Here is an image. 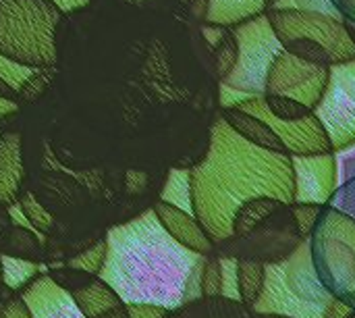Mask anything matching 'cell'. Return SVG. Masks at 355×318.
<instances>
[{
    "mask_svg": "<svg viewBox=\"0 0 355 318\" xmlns=\"http://www.w3.org/2000/svg\"><path fill=\"white\" fill-rule=\"evenodd\" d=\"M287 202L272 198V196H258L248 202H243L235 217H233V227H231V237L233 240H243L248 237L256 227L266 223L275 212H279Z\"/></svg>",
    "mask_w": 355,
    "mask_h": 318,
    "instance_id": "obj_17",
    "label": "cell"
},
{
    "mask_svg": "<svg viewBox=\"0 0 355 318\" xmlns=\"http://www.w3.org/2000/svg\"><path fill=\"white\" fill-rule=\"evenodd\" d=\"M52 277H54L64 290H69V292H75V290L87 285V283L94 279V275L83 273V271H79V269H73V267H69V265H67V271H54Z\"/></svg>",
    "mask_w": 355,
    "mask_h": 318,
    "instance_id": "obj_34",
    "label": "cell"
},
{
    "mask_svg": "<svg viewBox=\"0 0 355 318\" xmlns=\"http://www.w3.org/2000/svg\"><path fill=\"white\" fill-rule=\"evenodd\" d=\"M131 318H166L171 312L168 308L156 306V304H127Z\"/></svg>",
    "mask_w": 355,
    "mask_h": 318,
    "instance_id": "obj_37",
    "label": "cell"
},
{
    "mask_svg": "<svg viewBox=\"0 0 355 318\" xmlns=\"http://www.w3.org/2000/svg\"><path fill=\"white\" fill-rule=\"evenodd\" d=\"M62 15L52 0H0V54L29 69L54 67Z\"/></svg>",
    "mask_w": 355,
    "mask_h": 318,
    "instance_id": "obj_4",
    "label": "cell"
},
{
    "mask_svg": "<svg viewBox=\"0 0 355 318\" xmlns=\"http://www.w3.org/2000/svg\"><path fill=\"white\" fill-rule=\"evenodd\" d=\"M210 50H212L214 73H216L218 81L223 83L233 73L237 58H239V42H237V35L233 33V29L229 27L227 33L218 40V44L212 46Z\"/></svg>",
    "mask_w": 355,
    "mask_h": 318,
    "instance_id": "obj_24",
    "label": "cell"
},
{
    "mask_svg": "<svg viewBox=\"0 0 355 318\" xmlns=\"http://www.w3.org/2000/svg\"><path fill=\"white\" fill-rule=\"evenodd\" d=\"M295 173V202L329 204L337 192L339 160L335 152L291 156Z\"/></svg>",
    "mask_w": 355,
    "mask_h": 318,
    "instance_id": "obj_12",
    "label": "cell"
},
{
    "mask_svg": "<svg viewBox=\"0 0 355 318\" xmlns=\"http://www.w3.org/2000/svg\"><path fill=\"white\" fill-rule=\"evenodd\" d=\"M62 12H71V10H79L89 6V0H52Z\"/></svg>",
    "mask_w": 355,
    "mask_h": 318,
    "instance_id": "obj_41",
    "label": "cell"
},
{
    "mask_svg": "<svg viewBox=\"0 0 355 318\" xmlns=\"http://www.w3.org/2000/svg\"><path fill=\"white\" fill-rule=\"evenodd\" d=\"M33 71H35V69L23 67V65H19V62H15V60L6 58L4 54H0V77H2L6 83H10L15 90H17Z\"/></svg>",
    "mask_w": 355,
    "mask_h": 318,
    "instance_id": "obj_32",
    "label": "cell"
},
{
    "mask_svg": "<svg viewBox=\"0 0 355 318\" xmlns=\"http://www.w3.org/2000/svg\"><path fill=\"white\" fill-rule=\"evenodd\" d=\"M177 2H179V4H181L183 8H189V4H191L193 0H177Z\"/></svg>",
    "mask_w": 355,
    "mask_h": 318,
    "instance_id": "obj_47",
    "label": "cell"
},
{
    "mask_svg": "<svg viewBox=\"0 0 355 318\" xmlns=\"http://www.w3.org/2000/svg\"><path fill=\"white\" fill-rule=\"evenodd\" d=\"M327 204H316V202H291L289 204V212H291V221L293 227L300 235V240L308 242L316 229L318 217L322 212Z\"/></svg>",
    "mask_w": 355,
    "mask_h": 318,
    "instance_id": "obj_25",
    "label": "cell"
},
{
    "mask_svg": "<svg viewBox=\"0 0 355 318\" xmlns=\"http://www.w3.org/2000/svg\"><path fill=\"white\" fill-rule=\"evenodd\" d=\"M173 318H252L250 308L243 306L241 300L214 296L193 300L177 310H173Z\"/></svg>",
    "mask_w": 355,
    "mask_h": 318,
    "instance_id": "obj_18",
    "label": "cell"
},
{
    "mask_svg": "<svg viewBox=\"0 0 355 318\" xmlns=\"http://www.w3.org/2000/svg\"><path fill=\"white\" fill-rule=\"evenodd\" d=\"M152 210L156 212L160 225L166 229V233L177 240L187 250H193L202 256L214 254V242L206 233V229L200 225L193 212H187L183 208H177L168 202L156 200L152 204Z\"/></svg>",
    "mask_w": 355,
    "mask_h": 318,
    "instance_id": "obj_14",
    "label": "cell"
},
{
    "mask_svg": "<svg viewBox=\"0 0 355 318\" xmlns=\"http://www.w3.org/2000/svg\"><path fill=\"white\" fill-rule=\"evenodd\" d=\"M333 294L322 285L310 254V242L281 262L266 265V283L252 312H277L297 318H322Z\"/></svg>",
    "mask_w": 355,
    "mask_h": 318,
    "instance_id": "obj_5",
    "label": "cell"
},
{
    "mask_svg": "<svg viewBox=\"0 0 355 318\" xmlns=\"http://www.w3.org/2000/svg\"><path fill=\"white\" fill-rule=\"evenodd\" d=\"M266 283V262L258 258H237V285L239 300L250 310L256 306Z\"/></svg>",
    "mask_w": 355,
    "mask_h": 318,
    "instance_id": "obj_21",
    "label": "cell"
},
{
    "mask_svg": "<svg viewBox=\"0 0 355 318\" xmlns=\"http://www.w3.org/2000/svg\"><path fill=\"white\" fill-rule=\"evenodd\" d=\"M106 252H108V244H106V237H104L96 246H92L89 250H85L79 256L71 258L69 260V267L79 269L83 273H89V275L98 277L100 271H102V267H104V262H106Z\"/></svg>",
    "mask_w": 355,
    "mask_h": 318,
    "instance_id": "obj_31",
    "label": "cell"
},
{
    "mask_svg": "<svg viewBox=\"0 0 355 318\" xmlns=\"http://www.w3.org/2000/svg\"><path fill=\"white\" fill-rule=\"evenodd\" d=\"M289 212V204H285L279 212H275L266 223L256 227L243 240H225L214 246L218 256L233 258H258L262 262H281L289 258L302 244Z\"/></svg>",
    "mask_w": 355,
    "mask_h": 318,
    "instance_id": "obj_9",
    "label": "cell"
},
{
    "mask_svg": "<svg viewBox=\"0 0 355 318\" xmlns=\"http://www.w3.org/2000/svg\"><path fill=\"white\" fill-rule=\"evenodd\" d=\"M40 252H42L40 240L31 233V229H25V227L15 225L12 231L6 237V250H4V254L31 260V258L40 256Z\"/></svg>",
    "mask_w": 355,
    "mask_h": 318,
    "instance_id": "obj_26",
    "label": "cell"
},
{
    "mask_svg": "<svg viewBox=\"0 0 355 318\" xmlns=\"http://www.w3.org/2000/svg\"><path fill=\"white\" fill-rule=\"evenodd\" d=\"M310 254L322 285L355 308V219L327 204L312 233Z\"/></svg>",
    "mask_w": 355,
    "mask_h": 318,
    "instance_id": "obj_6",
    "label": "cell"
},
{
    "mask_svg": "<svg viewBox=\"0 0 355 318\" xmlns=\"http://www.w3.org/2000/svg\"><path fill=\"white\" fill-rule=\"evenodd\" d=\"M264 102H266V108L270 110V115L281 119V121H300L312 112L310 106H306L304 102L289 98V96L264 94Z\"/></svg>",
    "mask_w": 355,
    "mask_h": 318,
    "instance_id": "obj_28",
    "label": "cell"
},
{
    "mask_svg": "<svg viewBox=\"0 0 355 318\" xmlns=\"http://www.w3.org/2000/svg\"><path fill=\"white\" fill-rule=\"evenodd\" d=\"M158 200L168 202V204H173L177 208H183L187 212H193L189 169H185V167H171L166 177H164V183H162Z\"/></svg>",
    "mask_w": 355,
    "mask_h": 318,
    "instance_id": "obj_22",
    "label": "cell"
},
{
    "mask_svg": "<svg viewBox=\"0 0 355 318\" xmlns=\"http://www.w3.org/2000/svg\"><path fill=\"white\" fill-rule=\"evenodd\" d=\"M266 17L283 50L318 65L355 60V44L343 17L320 10L270 8Z\"/></svg>",
    "mask_w": 355,
    "mask_h": 318,
    "instance_id": "obj_3",
    "label": "cell"
},
{
    "mask_svg": "<svg viewBox=\"0 0 355 318\" xmlns=\"http://www.w3.org/2000/svg\"><path fill=\"white\" fill-rule=\"evenodd\" d=\"M264 2H266V10H270V8H275V6H277V2H279V0H264Z\"/></svg>",
    "mask_w": 355,
    "mask_h": 318,
    "instance_id": "obj_46",
    "label": "cell"
},
{
    "mask_svg": "<svg viewBox=\"0 0 355 318\" xmlns=\"http://www.w3.org/2000/svg\"><path fill=\"white\" fill-rule=\"evenodd\" d=\"M6 292H12V290H10V287H8V285H6V283H4V281L0 279V298H2V296H4Z\"/></svg>",
    "mask_w": 355,
    "mask_h": 318,
    "instance_id": "obj_45",
    "label": "cell"
},
{
    "mask_svg": "<svg viewBox=\"0 0 355 318\" xmlns=\"http://www.w3.org/2000/svg\"><path fill=\"white\" fill-rule=\"evenodd\" d=\"M329 204L343 210V212H347L349 217L355 219V177L349 179L343 187H337V192H335V196H333V200Z\"/></svg>",
    "mask_w": 355,
    "mask_h": 318,
    "instance_id": "obj_35",
    "label": "cell"
},
{
    "mask_svg": "<svg viewBox=\"0 0 355 318\" xmlns=\"http://www.w3.org/2000/svg\"><path fill=\"white\" fill-rule=\"evenodd\" d=\"M2 260V281L12 290V292H21L25 285H29L37 275H40V267L33 260L27 258H17L10 254H0Z\"/></svg>",
    "mask_w": 355,
    "mask_h": 318,
    "instance_id": "obj_23",
    "label": "cell"
},
{
    "mask_svg": "<svg viewBox=\"0 0 355 318\" xmlns=\"http://www.w3.org/2000/svg\"><path fill=\"white\" fill-rule=\"evenodd\" d=\"M54 77V67H48V69H35L19 87H17V102L19 106L21 104H31L35 102L50 85Z\"/></svg>",
    "mask_w": 355,
    "mask_h": 318,
    "instance_id": "obj_29",
    "label": "cell"
},
{
    "mask_svg": "<svg viewBox=\"0 0 355 318\" xmlns=\"http://www.w3.org/2000/svg\"><path fill=\"white\" fill-rule=\"evenodd\" d=\"M314 115L324 125L333 152L355 146V60L333 65L329 85L314 106Z\"/></svg>",
    "mask_w": 355,
    "mask_h": 318,
    "instance_id": "obj_8",
    "label": "cell"
},
{
    "mask_svg": "<svg viewBox=\"0 0 355 318\" xmlns=\"http://www.w3.org/2000/svg\"><path fill=\"white\" fill-rule=\"evenodd\" d=\"M19 112V104L15 100H6V98H0V123L12 115Z\"/></svg>",
    "mask_w": 355,
    "mask_h": 318,
    "instance_id": "obj_42",
    "label": "cell"
},
{
    "mask_svg": "<svg viewBox=\"0 0 355 318\" xmlns=\"http://www.w3.org/2000/svg\"><path fill=\"white\" fill-rule=\"evenodd\" d=\"M260 15H266L264 0H210L208 23L233 27Z\"/></svg>",
    "mask_w": 355,
    "mask_h": 318,
    "instance_id": "obj_20",
    "label": "cell"
},
{
    "mask_svg": "<svg viewBox=\"0 0 355 318\" xmlns=\"http://www.w3.org/2000/svg\"><path fill=\"white\" fill-rule=\"evenodd\" d=\"M349 318H355V310H354V312H352V317H349Z\"/></svg>",
    "mask_w": 355,
    "mask_h": 318,
    "instance_id": "obj_49",
    "label": "cell"
},
{
    "mask_svg": "<svg viewBox=\"0 0 355 318\" xmlns=\"http://www.w3.org/2000/svg\"><path fill=\"white\" fill-rule=\"evenodd\" d=\"M237 108L254 112L262 121H266L268 127L285 144V150H287L289 156H312V154L333 152L331 137H329L324 125L320 123V119L314 115V110L308 117L300 119V121H281V119L272 117L270 110L266 108L264 94L248 96L241 104H237Z\"/></svg>",
    "mask_w": 355,
    "mask_h": 318,
    "instance_id": "obj_11",
    "label": "cell"
},
{
    "mask_svg": "<svg viewBox=\"0 0 355 318\" xmlns=\"http://www.w3.org/2000/svg\"><path fill=\"white\" fill-rule=\"evenodd\" d=\"M225 296V271L223 258L214 252L204 256L202 265V298Z\"/></svg>",
    "mask_w": 355,
    "mask_h": 318,
    "instance_id": "obj_27",
    "label": "cell"
},
{
    "mask_svg": "<svg viewBox=\"0 0 355 318\" xmlns=\"http://www.w3.org/2000/svg\"><path fill=\"white\" fill-rule=\"evenodd\" d=\"M98 318H131V317H129L127 304H121V306H116V308H112V310H108V312L100 315Z\"/></svg>",
    "mask_w": 355,
    "mask_h": 318,
    "instance_id": "obj_43",
    "label": "cell"
},
{
    "mask_svg": "<svg viewBox=\"0 0 355 318\" xmlns=\"http://www.w3.org/2000/svg\"><path fill=\"white\" fill-rule=\"evenodd\" d=\"M354 310V306H349L347 302H343L339 298H333V302L324 308V317L322 318H349Z\"/></svg>",
    "mask_w": 355,
    "mask_h": 318,
    "instance_id": "obj_39",
    "label": "cell"
},
{
    "mask_svg": "<svg viewBox=\"0 0 355 318\" xmlns=\"http://www.w3.org/2000/svg\"><path fill=\"white\" fill-rule=\"evenodd\" d=\"M231 29L239 42V58L233 73L223 83L245 94H264L270 65L283 52L268 17L260 15Z\"/></svg>",
    "mask_w": 355,
    "mask_h": 318,
    "instance_id": "obj_7",
    "label": "cell"
},
{
    "mask_svg": "<svg viewBox=\"0 0 355 318\" xmlns=\"http://www.w3.org/2000/svg\"><path fill=\"white\" fill-rule=\"evenodd\" d=\"M25 177L21 156V133L0 131V204L12 206L21 196Z\"/></svg>",
    "mask_w": 355,
    "mask_h": 318,
    "instance_id": "obj_15",
    "label": "cell"
},
{
    "mask_svg": "<svg viewBox=\"0 0 355 318\" xmlns=\"http://www.w3.org/2000/svg\"><path fill=\"white\" fill-rule=\"evenodd\" d=\"M31 318H85L73 294L64 290L52 275H37L21 290Z\"/></svg>",
    "mask_w": 355,
    "mask_h": 318,
    "instance_id": "obj_13",
    "label": "cell"
},
{
    "mask_svg": "<svg viewBox=\"0 0 355 318\" xmlns=\"http://www.w3.org/2000/svg\"><path fill=\"white\" fill-rule=\"evenodd\" d=\"M100 271L125 304H156L177 310L202 298L204 256L173 240L152 206L106 233Z\"/></svg>",
    "mask_w": 355,
    "mask_h": 318,
    "instance_id": "obj_2",
    "label": "cell"
},
{
    "mask_svg": "<svg viewBox=\"0 0 355 318\" xmlns=\"http://www.w3.org/2000/svg\"><path fill=\"white\" fill-rule=\"evenodd\" d=\"M0 279H2V260H0Z\"/></svg>",
    "mask_w": 355,
    "mask_h": 318,
    "instance_id": "obj_48",
    "label": "cell"
},
{
    "mask_svg": "<svg viewBox=\"0 0 355 318\" xmlns=\"http://www.w3.org/2000/svg\"><path fill=\"white\" fill-rule=\"evenodd\" d=\"M0 318H31V312L21 294H12L4 300V304L0 306Z\"/></svg>",
    "mask_w": 355,
    "mask_h": 318,
    "instance_id": "obj_36",
    "label": "cell"
},
{
    "mask_svg": "<svg viewBox=\"0 0 355 318\" xmlns=\"http://www.w3.org/2000/svg\"><path fill=\"white\" fill-rule=\"evenodd\" d=\"M331 2L339 8L345 21L355 23V0H331Z\"/></svg>",
    "mask_w": 355,
    "mask_h": 318,
    "instance_id": "obj_40",
    "label": "cell"
},
{
    "mask_svg": "<svg viewBox=\"0 0 355 318\" xmlns=\"http://www.w3.org/2000/svg\"><path fill=\"white\" fill-rule=\"evenodd\" d=\"M275 8H302V10H320L335 17H343L331 0H279Z\"/></svg>",
    "mask_w": 355,
    "mask_h": 318,
    "instance_id": "obj_33",
    "label": "cell"
},
{
    "mask_svg": "<svg viewBox=\"0 0 355 318\" xmlns=\"http://www.w3.org/2000/svg\"><path fill=\"white\" fill-rule=\"evenodd\" d=\"M17 204H19V208H21V212H23V217L37 229V231H50L52 227H54V219H52V215L37 202V198L31 194V192H21V196H19V200H17Z\"/></svg>",
    "mask_w": 355,
    "mask_h": 318,
    "instance_id": "obj_30",
    "label": "cell"
},
{
    "mask_svg": "<svg viewBox=\"0 0 355 318\" xmlns=\"http://www.w3.org/2000/svg\"><path fill=\"white\" fill-rule=\"evenodd\" d=\"M331 79V67L304 60L283 50L270 65L264 94L289 96L314 110Z\"/></svg>",
    "mask_w": 355,
    "mask_h": 318,
    "instance_id": "obj_10",
    "label": "cell"
},
{
    "mask_svg": "<svg viewBox=\"0 0 355 318\" xmlns=\"http://www.w3.org/2000/svg\"><path fill=\"white\" fill-rule=\"evenodd\" d=\"M71 294H73L77 306L81 308L85 318H98L100 315L125 304L119 298V294L100 277H94L87 285H83V287H79V290H75Z\"/></svg>",
    "mask_w": 355,
    "mask_h": 318,
    "instance_id": "obj_19",
    "label": "cell"
},
{
    "mask_svg": "<svg viewBox=\"0 0 355 318\" xmlns=\"http://www.w3.org/2000/svg\"><path fill=\"white\" fill-rule=\"evenodd\" d=\"M248 96H252V94H245V92H239L235 87H229V85L220 83V90H218L220 108H233V106L241 104Z\"/></svg>",
    "mask_w": 355,
    "mask_h": 318,
    "instance_id": "obj_38",
    "label": "cell"
},
{
    "mask_svg": "<svg viewBox=\"0 0 355 318\" xmlns=\"http://www.w3.org/2000/svg\"><path fill=\"white\" fill-rule=\"evenodd\" d=\"M252 318H297V317H289V315H277V312H252L250 310Z\"/></svg>",
    "mask_w": 355,
    "mask_h": 318,
    "instance_id": "obj_44",
    "label": "cell"
},
{
    "mask_svg": "<svg viewBox=\"0 0 355 318\" xmlns=\"http://www.w3.org/2000/svg\"><path fill=\"white\" fill-rule=\"evenodd\" d=\"M193 215L216 244L231 237L237 208L258 196L295 202L291 156L258 148L235 133L223 117L214 121L206 156L189 169Z\"/></svg>",
    "mask_w": 355,
    "mask_h": 318,
    "instance_id": "obj_1",
    "label": "cell"
},
{
    "mask_svg": "<svg viewBox=\"0 0 355 318\" xmlns=\"http://www.w3.org/2000/svg\"><path fill=\"white\" fill-rule=\"evenodd\" d=\"M220 117L227 121V125H229L235 133H239V135H241L243 140H248L250 144H254V146H258V148H264V150H272V152H283V154H287L285 144L281 142V137H279V135L268 127V123L262 121L258 115L233 106V108H223V110H220Z\"/></svg>",
    "mask_w": 355,
    "mask_h": 318,
    "instance_id": "obj_16",
    "label": "cell"
}]
</instances>
